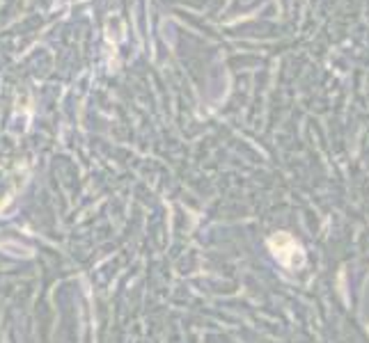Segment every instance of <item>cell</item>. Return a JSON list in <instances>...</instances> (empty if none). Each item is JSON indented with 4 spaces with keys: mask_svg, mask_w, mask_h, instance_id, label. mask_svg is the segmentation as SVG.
I'll return each mask as SVG.
<instances>
[{
    "mask_svg": "<svg viewBox=\"0 0 369 343\" xmlns=\"http://www.w3.org/2000/svg\"><path fill=\"white\" fill-rule=\"evenodd\" d=\"M271 249L287 268H296L303 263V249L289 234H275L271 238Z\"/></svg>",
    "mask_w": 369,
    "mask_h": 343,
    "instance_id": "obj_1",
    "label": "cell"
}]
</instances>
